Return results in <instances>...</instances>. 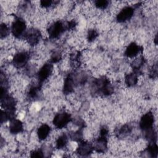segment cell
<instances>
[{"label":"cell","mask_w":158,"mask_h":158,"mask_svg":"<svg viewBox=\"0 0 158 158\" xmlns=\"http://www.w3.org/2000/svg\"><path fill=\"white\" fill-rule=\"evenodd\" d=\"M134 14V9L131 6H126L122 9L116 16V20L119 23L130 20Z\"/></svg>","instance_id":"obj_7"},{"label":"cell","mask_w":158,"mask_h":158,"mask_svg":"<svg viewBox=\"0 0 158 158\" xmlns=\"http://www.w3.org/2000/svg\"><path fill=\"white\" fill-rule=\"evenodd\" d=\"M52 64L50 62L46 63L40 69L38 73V78L39 82H43L46 80L52 72Z\"/></svg>","instance_id":"obj_8"},{"label":"cell","mask_w":158,"mask_h":158,"mask_svg":"<svg viewBox=\"0 0 158 158\" xmlns=\"http://www.w3.org/2000/svg\"><path fill=\"white\" fill-rule=\"evenodd\" d=\"M30 156L32 157H43V154L41 150H36L31 152Z\"/></svg>","instance_id":"obj_23"},{"label":"cell","mask_w":158,"mask_h":158,"mask_svg":"<svg viewBox=\"0 0 158 158\" xmlns=\"http://www.w3.org/2000/svg\"><path fill=\"white\" fill-rule=\"evenodd\" d=\"M93 149V147L91 144L87 142L81 141L79 143L77 151L81 156H87L91 154Z\"/></svg>","instance_id":"obj_11"},{"label":"cell","mask_w":158,"mask_h":158,"mask_svg":"<svg viewBox=\"0 0 158 158\" xmlns=\"http://www.w3.org/2000/svg\"><path fill=\"white\" fill-rule=\"evenodd\" d=\"M93 147V149H94L98 152H105L107 147V136H99V137L95 140Z\"/></svg>","instance_id":"obj_10"},{"label":"cell","mask_w":158,"mask_h":158,"mask_svg":"<svg viewBox=\"0 0 158 158\" xmlns=\"http://www.w3.org/2000/svg\"><path fill=\"white\" fill-rule=\"evenodd\" d=\"M1 38H6L9 34V28L5 23H1L0 28Z\"/></svg>","instance_id":"obj_22"},{"label":"cell","mask_w":158,"mask_h":158,"mask_svg":"<svg viewBox=\"0 0 158 158\" xmlns=\"http://www.w3.org/2000/svg\"><path fill=\"white\" fill-rule=\"evenodd\" d=\"M71 120V116L69 114L63 112L57 114L53 118L54 125L59 129L65 127Z\"/></svg>","instance_id":"obj_3"},{"label":"cell","mask_w":158,"mask_h":158,"mask_svg":"<svg viewBox=\"0 0 158 158\" xmlns=\"http://www.w3.org/2000/svg\"><path fill=\"white\" fill-rule=\"evenodd\" d=\"M109 2L106 0H97L94 1V6L100 9H104L109 6Z\"/></svg>","instance_id":"obj_18"},{"label":"cell","mask_w":158,"mask_h":158,"mask_svg":"<svg viewBox=\"0 0 158 158\" xmlns=\"http://www.w3.org/2000/svg\"><path fill=\"white\" fill-rule=\"evenodd\" d=\"M148 152L149 154L151 155L152 157H157L158 152L157 146L155 143H151L148 147Z\"/></svg>","instance_id":"obj_17"},{"label":"cell","mask_w":158,"mask_h":158,"mask_svg":"<svg viewBox=\"0 0 158 158\" xmlns=\"http://www.w3.org/2000/svg\"><path fill=\"white\" fill-rule=\"evenodd\" d=\"M65 30H67L66 24L59 20L49 26L48 28V34L51 38H57Z\"/></svg>","instance_id":"obj_2"},{"label":"cell","mask_w":158,"mask_h":158,"mask_svg":"<svg viewBox=\"0 0 158 158\" xmlns=\"http://www.w3.org/2000/svg\"><path fill=\"white\" fill-rule=\"evenodd\" d=\"M125 83L127 85V86H135L138 81V75H137L136 73L135 72V73H131L128 74L125 77Z\"/></svg>","instance_id":"obj_15"},{"label":"cell","mask_w":158,"mask_h":158,"mask_svg":"<svg viewBox=\"0 0 158 158\" xmlns=\"http://www.w3.org/2000/svg\"><path fill=\"white\" fill-rule=\"evenodd\" d=\"M29 54L27 52H19L15 54L12 59V63L17 68H21L25 66L29 60Z\"/></svg>","instance_id":"obj_6"},{"label":"cell","mask_w":158,"mask_h":158,"mask_svg":"<svg viewBox=\"0 0 158 158\" xmlns=\"http://www.w3.org/2000/svg\"><path fill=\"white\" fill-rule=\"evenodd\" d=\"M38 91H39V87L38 86L35 85V86H31V88H30L28 93V95L29 98H35L38 96Z\"/></svg>","instance_id":"obj_19"},{"label":"cell","mask_w":158,"mask_h":158,"mask_svg":"<svg viewBox=\"0 0 158 158\" xmlns=\"http://www.w3.org/2000/svg\"><path fill=\"white\" fill-rule=\"evenodd\" d=\"M51 131L50 127L47 124L41 125L38 129L37 135L40 140H44L46 139Z\"/></svg>","instance_id":"obj_13"},{"label":"cell","mask_w":158,"mask_h":158,"mask_svg":"<svg viewBox=\"0 0 158 158\" xmlns=\"http://www.w3.org/2000/svg\"><path fill=\"white\" fill-rule=\"evenodd\" d=\"M73 87H74V80H73V78L70 75H69L66 78L64 81V92L65 94L70 93L73 91Z\"/></svg>","instance_id":"obj_14"},{"label":"cell","mask_w":158,"mask_h":158,"mask_svg":"<svg viewBox=\"0 0 158 158\" xmlns=\"http://www.w3.org/2000/svg\"><path fill=\"white\" fill-rule=\"evenodd\" d=\"M52 4V1H40V6L42 7L46 8L50 7Z\"/></svg>","instance_id":"obj_24"},{"label":"cell","mask_w":158,"mask_h":158,"mask_svg":"<svg viewBox=\"0 0 158 158\" xmlns=\"http://www.w3.org/2000/svg\"><path fill=\"white\" fill-rule=\"evenodd\" d=\"M68 138L66 135L63 134L57 139L56 140V148L57 149H62L65 148L67 144Z\"/></svg>","instance_id":"obj_16"},{"label":"cell","mask_w":158,"mask_h":158,"mask_svg":"<svg viewBox=\"0 0 158 158\" xmlns=\"http://www.w3.org/2000/svg\"><path fill=\"white\" fill-rule=\"evenodd\" d=\"M25 38L29 44L34 46L39 43L41 38V33L38 29L31 28L25 33Z\"/></svg>","instance_id":"obj_4"},{"label":"cell","mask_w":158,"mask_h":158,"mask_svg":"<svg viewBox=\"0 0 158 158\" xmlns=\"http://www.w3.org/2000/svg\"><path fill=\"white\" fill-rule=\"evenodd\" d=\"M26 29V23L23 19L21 18H17L12 23L11 26V31L12 35L16 37L19 38L22 35H25Z\"/></svg>","instance_id":"obj_1"},{"label":"cell","mask_w":158,"mask_h":158,"mask_svg":"<svg viewBox=\"0 0 158 158\" xmlns=\"http://www.w3.org/2000/svg\"><path fill=\"white\" fill-rule=\"evenodd\" d=\"M98 36V32L94 30V29H91L89 30L87 33V40H88L89 42H91L94 41Z\"/></svg>","instance_id":"obj_20"},{"label":"cell","mask_w":158,"mask_h":158,"mask_svg":"<svg viewBox=\"0 0 158 158\" xmlns=\"http://www.w3.org/2000/svg\"><path fill=\"white\" fill-rule=\"evenodd\" d=\"M23 130V123L18 119H12L9 124V131L12 134L20 133Z\"/></svg>","instance_id":"obj_12"},{"label":"cell","mask_w":158,"mask_h":158,"mask_svg":"<svg viewBox=\"0 0 158 158\" xmlns=\"http://www.w3.org/2000/svg\"><path fill=\"white\" fill-rule=\"evenodd\" d=\"M143 48L137 44L135 43H131L127 47L125 51V55L130 58L135 57H136L139 53L141 52Z\"/></svg>","instance_id":"obj_9"},{"label":"cell","mask_w":158,"mask_h":158,"mask_svg":"<svg viewBox=\"0 0 158 158\" xmlns=\"http://www.w3.org/2000/svg\"><path fill=\"white\" fill-rule=\"evenodd\" d=\"M154 122V115L151 112H148L141 117L139 122V127L143 130H149L152 128Z\"/></svg>","instance_id":"obj_5"},{"label":"cell","mask_w":158,"mask_h":158,"mask_svg":"<svg viewBox=\"0 0 158 158\" xmlns=\"http://www.w3.org/2000/svg\"><path fill=\"white\" fill-rule=\"evenodd\" d=\"M131 130V128L130 127V125H125L122 126L120 128V129L118 130V133L120 135L125 136V135H127L128 133H130Z\"/></svg>","instance_id":"obj_21"}]
</instances>
